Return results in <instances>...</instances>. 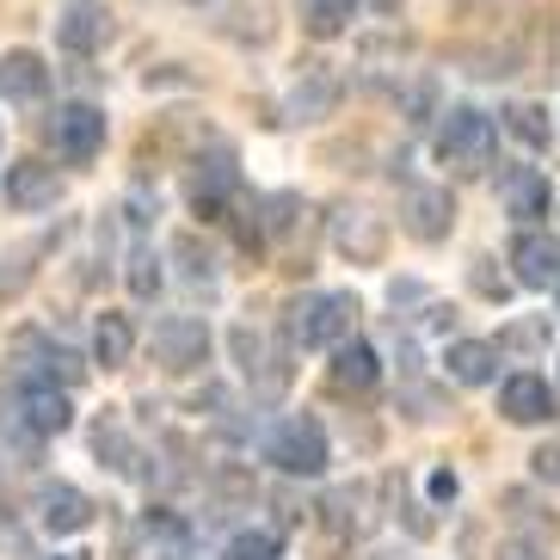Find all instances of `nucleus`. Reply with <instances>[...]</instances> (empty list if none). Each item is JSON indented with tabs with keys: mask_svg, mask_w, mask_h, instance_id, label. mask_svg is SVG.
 <instances>
[{
	"mask_svg": "<svg viewBox=\"0 0 560 560\" xmlns=\"http://www.w3.org/2000/svg\"><path fill=\"white\" fill-rule=\"evenodd\" d=\"M542 339H548V327H542V320H517V327H505V332H499V351H511V346H542Z\"/></svg>",
	"mask_w": 560,
	"mask_h": 560,
	"instance_id": "a878e982",
	"label": "nucleus"
},
{
	"mask_svg": "<svg viewBox=\"0 0 560 560\" xmlns=\"http://www.w3.org/2000/svg\"><path fill=\"white\" fill-rule=\"evenodd\" d=\"M62 198V179H56V166H44V161H13L7 166V203L13 210H50V203Z\"/></svg>",
	"mask_w": 560,
	"mask_h": 560,
	"instance_id": "ddd939ff",
	"label": "nucleus"
},
{
	"mask_svg": "<svg viewBox=\"0 0 560 560\" xmlns=\"http://www.w3.org/2000/svg\"><path fill=\"white\" fill-rule=\"evenodd\" d=\"M234 358H241L247 382H259V395H265V400H278V395H283V382H290V363H283V351L265 346V332L234 327Z\"/></svg>",
	"mask_w": 560,
	"mask_h": 560,
	"instance_id": "9d476101",
	"label": "nucleus"
},
{
	"mask_svg": "<svg viewBox=\"0 0 560 560\" xmlns=\"http://www.w3.org/2000/svg\"><path fill=\"white\" fill-rule=\"evenodd\" d=\"M407 234L412 241H444L450 229H456V198H450V185H419L407 198Z\"/></svg>",
	"mask_w": 560,
	"mask_h": 560,
	"instance_id": "f8f14e48",
	"label": "nucleus"
},
{
	"mask_svg": "<svg viewBox=\"0 0 560 560\" xmlns=\"http://www.w3.org/2000/svg\"><path fill=\"white\" fill-rule=\"evenodd\" d=\"M56 560H74V555H56Z\"/></svg>",
	"mask_w": 560,
	"mask_h": 560,
	"instance_id": "2f4dec72",
	"label": "nucleus"
},
{
	"mask_svg": "<svg viewBox=\"0 0 560 560\" xmlns=\"http://www.w3.org/2000/svg\"><path fill=\"white\" fill-rule=\"evenodd\" d=\"M265 462H278L283 475H327V462H332V444H327V431H320V419H308V412H290V419H278L271 425V438H265Z\"/></svg>",
	"mask_w": 560,
	"mask_h": 560,
	"instance_id": "7ed1b4c3",
	"label": "nucleus"
},
{
	"mask_svg": "<svg viewBox=\"0 0 560 560\" xmlns=\"http://www.w3.org/2000/svg\"><path fill=\"white\" fill-rule=\"evenodd\" d=\"M499 412H505L511 425H542V419H555V395H548L542 376L517 370V376H505V388H499Z\"/></svg>",
	"mask_w": 560,
	"mask_h": 560,
	"instance_id": "4468645a",
	"label": "nucleus"
},
{
	"mask_svg": "<svg viewBox=\"0 0 560 560\" xmlns=\"http://www.w3.org/2000/svg\"><path fill=\"white\" fill-rule=\"evenodd\" d=\"M529 468H536L542 487H555V493H560V444H542L536 456H529Z\"/></svg>",
	"mask_w": 560,
	"mask_h": 560,
	"instance_id": "bb28decb",
	"label": "nucleus"
},
{
	"mask_svg": "<svg viewBox=\"0 0 560 560\" xmlns=\"http://www.w3.org/2000/svg\"><path fill=\"white\" fill-rule=\"evenodd\" d=\"M444 370L462 388H480V382L499 376V346H487V339H456V346L444 351Z\"/></svg>",
	"mask_w": 560,
	"mask_h": 560,
	"instance_id": "a211bd4d",
	"label": "nucleus"
},
{
	"mask_svg": "<svg viewBox=\"0 0 560 560\" xmlns=\"http://www.w3.org/2000/svg\"><path fill=\"white\" fill-rule=\"evenodd\" d=\"M19 419L37 431V438H56V431H68V419H74V407H68V388H56V376H25L13 395Z\"/></svg>",
	"mask_w": 560,
	"mask_h": 560,
	"instance_id": "0eeeda50",
	"label": "nucleus"
},
{
	"mask_svg": "<svg viewBox=\"0 0 560 560\" xmlns=\"http://www.w3.org/2000/svg\"><path fill=\"white\" fill-rule=\"evenodd\" d=\"M499 560H548V555L536 542H505V548H499Z\"/></svg>",
	"mask_w": 560,
	"mask_h": 560,
	"instance_id": "cd10ccee",
	"label": "nucleus"
},
{
	"mask_svg": "<svg viewBox=\"0 0 560 560\" xmlns=\"http://www.w3.org/2000/svg\"><path fill=\"white\" fill-rule=\"evenodd\" d=\"M505 210L517 215V222H542L548 215V173H536V166H511L505 173Z\"/></svg>",
	"mask_w": 560,
	"mask_h": 560,
	"instance_id": "6ab92c4d",
	"label": "nucleus"
},
{
	"mask_svg": "<svg viewBox=\"0 0 560 560\" xmlns=\"http://www.w3.org/2000/svg\"><path fill=\"white\" fill-rule=\"evenodd\" d=\"M351 327H358V296H346V290H320V296H302L290 308V332L308 351H339Z\"/></svg>",
	"mask_w": 560,
	"mask_h": 560,
	"instance_id": "f03ea898",
	"label": "nucleus"
},
{
	"mask_svg": "<svg viewBox=\"0 0 560 560\" xmlns=\"http://www.w3.org/2000/svg\"><path fill=\"white\" fill-rule=\"evenodd\" d=\"M105 44V13L100 7H74V13L62 19V50L86 56V50H100Z\"/></svg>",
	"mask_w": 560,
	"mask_h": 560,
	"instance_id": "4be33fe9",
	"label": "nucleus"
},
{
	"mask_svg": "<svg viewBox=\"0 0 560 560\" xmlns=\"http://www.w3.org/2000/svg\"><path fill=\"white\" fill-rule=\"evenodd\" d=\"M475 283L487 290V296H505V278H493V271H487V259L475 265Z\"/></svg>",
	"mask_w": 560,
	"mask_h": 560,
	"instance_id": "c85d7f7f",
	"label": "nucleus"
},
{
	"mask_svg": "<svg viewBox=\"0 0 560 560\" xmlns=\"http://www.w3.org/2000/svg\"><path fill=\"white\" fill-rule=\"evenodd\" d=\"M154 290H161V259H154L149 247H136V253H130V296L149 302Z\"/></svg>",
	"mask_w": 560,
	"mask_h": 560,
	"instance_id": "393cba45",
	"label": "nucleus"
},
{
	"mask_svg": "<svg viewBox=\"0 0 560 560\" xmlns=\"http://www.w3.org/2000/svg\"><path fill=\"white\" fill-rule=\"evenodd\" d=\"M505 130L517 136L524 149H536V154H542L548 142H555V124H548V112H542V105H529V100L505 105Z\"/></svg>",
	"mask_w": 560,
	"mask_h": 560,
	"instance_id": "412c9836",
	"label": "nucleus"
},
{
	"mask_svg": "<svg viewBox=\"0 0 560 560\" xmlns=\"http://www.w3.org/2000/svg\"><path fill=\"white\" fill-rule=\"evenodd\" d=\"M50 93V68L37 50H7L0 56V100H44Z\"/></svg>",
	"mask_w": 560,
	"mask_h": 560,
	"instance_id": "2eb2a0df",
	"label": "nucleus"
},
{
	"mask_svg": "<svg viewBox=\"0 0 560 560\" xmlns=\"http://www.w3.org/2000/svg\"><path fill=\"white\" fill-rule=\"evenodd\" d=\"M351 13H358V0H302V25L314 37H339L351 25Z\"/></svg>",
	"mask_w": 560,
	"mask_h": 560,
	"instance_id": "5701e85b",
	"label": "nucleus"
},
{
	"mask_svg": "<svg viewBox=\"0 0 560 560\" xmlns=\"http://www.w3.org/2000/svg\"><path fill=\"white\" fill-rule=\"evenodd\" d=\"M493 149H499V130H493L487 112H475V105L444 112V124H438V161H444L450 173H487V166H493Z\"/></svg>",
	"mask_w": 560,
	"mask_h": 560,
	"instance_id": "f257e3e1",
	"label": "nucleus"
},
{
	"mask_svg": "<svg viewBox=\"0 0 560 560\" xmlns=\"http://www.w3.org/2000/svg\"><path fill=\"white\" fill-rule=\"evenodd\" d=\"M376 376H382V358L363 346V339H346V346L332 351V388H339V395H370Z\"/></svg>",
	"mask_w": 560,
	"mask_h": 560,
	"instance_id": "dca6fc26",
	"label": "nucleus"
},
{
	"mask_svg": "<svg viewBox=\"0 0 560 560\" xmlns=\"http://www.w3.org/2000/svg\"><path fill=\"white\" fill-rule=\"evenodd\" d=\"M222 560H283V542L271 536V529H241Z\"/></svg>",
	"mask_w": 560,
	"mask_h": 560,
	"instance_id": "b1692460",
	"label": "nucleus"
},
{
	"mask_svg": "<svg viewBox=\"0 0 560 560\" xmlns=\"http://www.w3.org/2000/svg\"><path fill=\"white\" fill-rule=\"evenodd\" d=\"M339 93H346V81L327 62H302V81L290 86V124H320V117H332Z\"/></svg>",
	"mask_w": 560,
	"mask_h": 560,
	"instance_id": "1a4fd4ad",
	"label": "nucleus"
},
{
	"mask_svg": "<svg viewBox=\"0 0 560 560\" xmlns=\"http://www.w3.org/2000/svg\"><path fill=\"white\" fill-rule=\"evenodd\" d=\"M154 363H161V370H173V376L198 370V363H210V327H203V320H191V314L161 320V327H154Z\"/></svg>",
	"mask_w": 560,
	"mask_h": 560,
	"instance_id": "39448f33",
	"label": "nucleus"
},
{
	"mask_svg": "<svg viewBox=\"0 0 560 560\" xmlns=\"http://www.w3.org/2000/svg\"><path fill=\"white\" fill-rule=\"evenodd\" d=\"M234 191H241V161H234V149H210L191 161V210L203 222H215V215L229 210Z\"/></svg>",
	"mask_w": 560,
	"mask_h": 560,
	"instance_id": "20e7f679",
	"label": "nucleus"
},
{
	"mask_svg": "<svg viewBox=\"0 0 560 560\" xmlns=\"http://www.w3.org/2000/svg\"><path fill=\"white\" fill-rule=\"evenodd\" d=\"M37 517H44V529H50V536H74V529L93 524V499L74 493V487H44Z\"/></svg>",
	"mask_w": 560,
	"mask_h": 560,
	"instance_id": "f3484780",
	"label": "nucleus"
},
{
	"mask_svg": "<svg viewBox=\"0 0 560 560\" xmlns=\"http://www.w3.org/2000/svg\"><path fill=\"white\" fill-rule=\"evenodd\" d=\"M136 351V327L130 314H100V327H93V363H105V370H124Z\"/></svg>",
	"mask_w": 560,
	"mask_h": 560,
	"instance_id": "aec40b11",
	"label": "nucleus"
},
{
	"mask_svg": "<svg viewBox=\"0 0 560 560\" xmlns=\"http://www.w3.org/2000/svg\"><path fill=\"white\" fill-rule=\"evenodd\" d=\"M511 278L524 283V290H548V283L560 278V247L542 229H524L511 241Z\"/></svg>",
	"mask_w": 560,
	"mask_h": 560,
	"instance_id": "9b49d317",
	"label": "nucleus"
},
{
	"mask_svg": "<svg viewBox=\"0 0 560 560\" xmlns=\"http://www.w3.org/2000/svg\"><path fill=\"white\" fill-rule=\"evenodd\" d=\"M431 499H456V475H450V468H438V475H431Z\"/></svg>",
	"mask_w": 560,
	"mask_h": 560,
	"instance_id": "c756f323",
	"label": "nucleus"
},
{
	"mask_svg": "<svg viewBox=\"0 0 560 560\" xmlns=\"http://www.w3.org/2000/svg\"><path fill=\"white\" fill-rule=\"evenodd\" d=\"M56 136V154H62L68 166H86V161H100L105 149V112L100 105H62L50 124Z\"/></svg>",
	"mask_w": 560,
	"mask_h": 560,
	"instance_id": "423d86ee",
	"label": "nucleus"
},
{
	"mask_svg": "<svg viewBox=\"0 0 560 560\" xmlns=\"http://www.w3.org/2000/svg\"><path fill=\"white\" fill-rule=\"evenodd\" d=\"M332 247L346 253L351 265H376L382 247H388V229H382V215L358 210V203H339L332 210Z\"/></svg>",
	"mask_w": 560,
	"mask_h": 560,
	"instance_id": "6e6552de",
	"label": "nucleus"
},
{
	"mask_svg": "<svg viewBox=\"0 0 560 560\" xmlns=\"http://www.w3.org/2000/svg\"><path fill=\"white\" fill-rule=\"evenodd\" d=\"M363 7H376V13H400V0H363Z\"/></svg>",
	"mask_w": 560,
	"mask_h": 560,
	"instance_id": "7c9ffc66",
	"label": "nucleus"
}]
</instances>
